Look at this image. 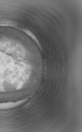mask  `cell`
<instances>
[{
	"label": "cell",
	"instance_id": "1",
	"mask_svg": "<svg viewBox=\"0 0 82 132\" xmlns=\"http://www.w3.org/2000/svg\"><path fill=\"white\" fill-rule=\"evenodd\" d=\"M16 104L14 103H7L0 104V109H9L13 107Z\"/></svg>",
	"mask_w": 82,
	"mask_h": 132
}]
</instances>
